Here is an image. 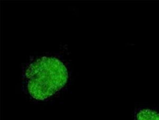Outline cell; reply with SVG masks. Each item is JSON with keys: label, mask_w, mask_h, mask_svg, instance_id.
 <instances>
[{"label": "cell", "mask_w": 159, "mask_h": 120, "mask_svg": "<svg viewBox=\"0 0 159 120\" xmlns=\"http://www.w3.org/2000/svg\"><path fill=\"white\" fill-rule=\"evenodd\" d=\"M26 76L30 95L35 99L43 100L65 85L68 73L59 60L43 57L31 64L26 72Z\"/></svg>", "instance_id": "6da1fadb"}, {"label": "cell", "mask_w": 159, "mask_h": 120, "mask_svg": "<svg viewBox=\"0 0 159 120\" xmlns=\"http://www.w3.org/2000/svg\"><path fill=\"white\" fill-rule=\"evenodd\" d=\"M134 120H159V109L148 106L136 108Z\"/></svg>", "instance_id": "7a4b0ae2"}]
</instances>
